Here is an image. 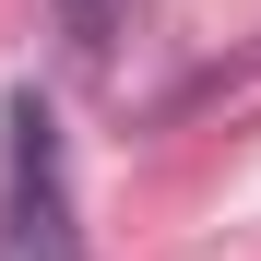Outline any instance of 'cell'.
<instances>
[{"label": "cell", "instance_id": "obj_1", "mask_svg": "<svg viewBox=\"0 0 261 261\" xmlns=\"http://www.w3.org/2000/svg\"><path fill=\"white\" fill-rule=\"evenodd\" d=\"M0 261H83V226H71V143L48 95H12L0 119Z\"/></svg>", "mask_w": 261, "mask_h": 261}, {"label": "cell", "instance_id": "obj_2", "mask_svg": "<svg viewBox=\"0 0 261 261\" xmlns=\"http://www.w3.org/2000/svg\"><path fill=\"white\" fill-rule=\"evenodd\" d=\"M119 24H130V0H60V48H71L83 71H107V48H119Z\"/></svg>", "mask_w": 261, "mask_h": 261}]
</instances>
